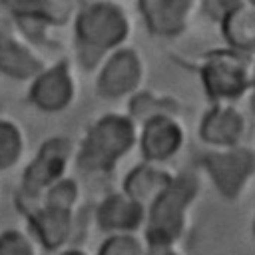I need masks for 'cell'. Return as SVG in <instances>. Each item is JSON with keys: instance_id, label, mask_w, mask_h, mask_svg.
<instances>
[{"instance_id": "cell-1", "label": "cell", "mask_w": 255, "mask_h": 255, "mask_svg": "<svg viewBox=\"0 0 255 255\" xmlns=\"http://www.w3.org/2000/svg\"><path fill=\"white\" fill-rule=\"evenodd\" d=\"M76 36L84 62L94 64L102 52L124 42L128 20L112 2H90L84 4L76 18Z\"/></svg>"}, {"instance_id": "cell-2", "label": "cell", "mask_w": 255, "mask_h": 255, "mask_svg": "<svg viewBox=\"0 0 255 255\" xmlns=\"http://www.w3.org/2000/svg\"><path fill=\"white\" fill-rule=\"evenodd\" d=\"M195 191H197L195 177L177 175L173 177L169 187L149 205L145 237L151 247L167 249V245H171L179 237L183 229L185 207L195 197Z\"/></svg>"}, {"instance_id": "cell-3", "label": "cell", "mask_w": 255, "mask_h": 255, "mask_svg": "<svg viewBox=\"0 0 255 255\" xmlns=\"http://www.w3.org/2000/svg\"><path fill=\"white\" fill-rule=\"evenodd\" d=\"M133 139L135 129L128 118L106 116L88 131L78 163L86 171H106L131 147Z\"/></svg>"}, {"instance_id": "cell-4", "label": "cell", "mask_w": 255, "mask_h": 255, "mask_svg": "<svg viewBox=\"0 0 255 255\" xmlns=\"http://www.w3.org/2000/svg\"><path fill=\"white\" fill-rule=\"evenodd\" d=\"M205 90L213 100H229L241 96L249 86V76L245 64L229 54L217 52L213 54L203 68Z\"/></svg>"}, {"instance_id": "cell-5", "label": "cell", "mask_w": 255, "mask_h": 255, "mask_svg": "<svg viewBox=\"0 0 255 255\" xmlns=\"http://www.w3.org/2000/svg\"><path fill=\"white\" fill-rule=\"evenodd\" d=\"M215 187L225 197H235L249 175L255 171V155L247 149L209 153L203 159Z\"/></svg>"}, {"instance_id": "cell-6", "label": "cell", "mask_w": 255, "mask_h": 255, "mask_svg": "<svg viewBox=\"0 0 255 255\" xmlns=\"http://www.w3.org/2000/svg\"><path fill=\"white\" fill-rule=\"evenodd\" d=\"M70 153V143L68 139H50L42 145L38 151L36 159L26 167L24 171V191L28 195H36L42 189H50L60 181V175L66 167Z\"/></svg>"}, {"instance_id": "cell-7", "label": "cell", "mask_w": 255, "mask_h": 255, "mask_svg": "<svg viewBox=\"0 0 255 255\" xmlns=\"http://www.w3.org/2000/svg\"><path fill=\"white\" fill-rule=\"evenodd\" d=\"M139 58L131 50L116 52L104 66L98 82V92L106 98H120L135 88L139 82Z\"/></svg>"}, {"instance_id": "cell-8", "label": "cell", "mask_w": 255, "mask_h": 255, "mask_svg": "<svg viewBox=\"0 0 255 255\" xmlns=\"http://www.w3.org/2000/svg\"><path fill=\"white\" fill-rule=\"evenodd\" d=\"M72 94H74V86H72L70 72L64 64H58L36 78L30 90V100L40 110L58 112L68 106V102L72 100Z\"/></svg>"}, {"instance_id": "cell-9", "label": "cell", "mask_w": 255, "mask_h": 255, "mask_svg": "<svg viewBox=\"0 0 255 255\" xmlns=\"http://www.w3.org/2000/svg\"><path fill=\"white\" fill-rule=\"evenodd\" d=\"M183 141L179 126L167 116H153L145 122L141 133V153L151 161L171 157Z\"/></svg>"}, {"instance_id": "cell-10", "label": "cell", "mask_w": 255, "mask_h": 255, "mask_svg": "<svg viewBox=\"0 0 255 255\" xmlns=\"http://www.w3.org/2000/svg\"><path fill=\"white\" fill-rule=\"evenodd\" d=\"M139 8L143 12L147 28L153 34L171 36V34H177L183 28L187 10L191 8V2H181V0H145V2H139Z\"/></svg>"}, {"instance_id": "cell-11", "label": "cell", "mask_w": 255, "mask_h": 255, "mask_svg": "<svg viewBox=\"0 0 255 255\" xmlns=\"http://www.w3.org/2000/svg\"><path fill=\"white\" fill-rule=\"evenodd\" d=\"M30 227H32L34 235L40 239V243L46 249H56L70 235L72 215H70L68 209L44 205V207L32 211V215H30Z\"/></svg>"}, {"instance_id": "cell-12", "label": "cell", "mask_w": 255, "mask_h": 255, "mask_svg": "<svg viewBox=\"0 0 255 255\" xmlns=\"http://www.w3.org/2000/svg\"><path fill=\"white\" fill-rule=\"evenodd\" d=\"M98 221L106 231H131L143 221V207L126 193L110 195L98 209Z\"/></svg>"}, {"instance_id": "cell-13", "label": "cell", "mask_w": 255, "mask_h": 255, "mask_svg": "<svg viewBox=\"0 0 255 255\" xmlns=\"http://www.w3.org/2000/svg\"><path fill=\"white\" fill-rule=\"evenodd\" d=\"M173 181V177H169L165 171L153 169L149 165H141L135 167L124 183L126 195L131 197L133 201H137L141 207H145V203H153Z\"/></svg>"}, {"instance_id": "cell-14", "label": "cell", "mask_w": 255, "mask_h": 255, "mask_svg": "<svg viewBox=\"0 0 255 255\" xmlns=\"http://www.w3.org/2000/svg\"><path fill=\"white\" fill-rule=\"evenodd\" d=\"M243 131V120L233 108H213L201 124V137L207 143L215 145H233L237 143Z\"/></svg>"}, {"instance_id": "cell-15", "label": "cell", "mask_w": 255, "mask_h": 255, "mask_svg": "<svg viewBox=\"0 0 255 255\" xmlns=\"http://www.w3.org/2000/svg\"><path fill=\"white\" fill-rule=\"evenodd\" d=\"M223 34L237 50L255 48V2H239L223 18Z\"/></svg>"}, {"instance_id": "cell-16", "label": "cell", "mask_w": 255, "mask_h": 255, "mask_svg": "<svg viewBox=\"0 0 255 255\" xmlns=\"http://www.w3.org/2000/svg\"><path fill=\"white\" fill-rule=\"evenodd\" d=\"M0 72L26 80L40 74V62L20 44H16L10 36H0Z\"/></svg>"}, {"instance_id": "cell-17", "label": "cell", "mask_w": 255, "mask_h": 255, "mask_svg": "<svg viewBox=\"0 0 255 255\" xmlns=\"http://www.w3.org/2000/svg\"><path fill=\"white\" fill-rule=\"evenodd\" d=\"M6 6H10L14 12H18V16L28 20L40 18L50 22H62L70 12L72 2H8Z\"/></svg>"}, {"instance_id": "cell-18", "label": "cell", "mask_w": 255, "mask_h": 255, "mask_svg": "<svg viewBox=\"0 0 255 255\" xmlns=\"http://www.w3.org/2000/svg\"><path fill=\"white\" fill-rule=\"evenodd\" d=\"M22 151V139H20V131L8 124V122H0V171L12 167Z\"/></svg>"}, {"instance_id": "cell-19", "label": "cell", "mask_w": 255, "mask_h": 255, "mask_svg": "<svg viewBox=\"0 0 255 255\" xmlns=\"http://www.w3.org/2000/svg\"><path fill=\"white\" fill-rule=\"evenodd\" d=\"M76 201V185L70 179H60L56 185H52L46 193V203L50 207H60V209H72Z\"/></svg>"}, {"instance_id": "cell-20", "label": "cell", "mask_w": 255, "mask_h": 255, "mask_svg": "<svg viewBox=\"0 0 255 255\" xmlns=\"http://www.w3.org/2000/svg\"><path fill=\"white\" fill-rule=\"evenodd\" d=\"M98 255H141V247L139 243L131 237V235H114L110 237Z\"/></svg>"}, {"instance_id": "cell-21", "label": "cell", "mask_w": 255, "mask_h": 255, "mask_svg": "<svg viewBox=\"0 0 255 255\" xmlns=\"http://www.w3.org/2000/svg\"><path fill=\"white\" fill-rule=\"evenodd\" d=\"M0 255H34V247L18 231L0 233Z\"/></svg>"}, {"instance_id": "cell-22", "label": "cell", "mask_w": 255, "mask_h": 255, "mask_svg": "<svg viewBox=\"0 0 255 255\" xmlns=\"http://www.w3.org/2000/svg\"><path fill=\"white\" fill-rule=\"evenodd\" d=\"M153 255H177V253H173V251H167V249H159L157 253H153Z\"/></svg>"}, {"instance_id": "cell-23", "label": "cell", "mask_w": 255, "mask_h": 255, "mask_svg": "<svg viewBox=\"0 0 255 255\" xmlns=\"http://www.w3.org/2000/svg\"><path fill=\"white\" fill-rule=\"evenodd\" d=\"M62 255H86V253H82V251H68V253H62Z\"/></svg>"}, {"instance_id": "cell-24", "label": "cell", "mask_w": 255, "mask_h": 255, "mask_svg": "<svg viewBox=\"0 0 255 255\" xmlns=\"http://www.w3.org/2000/svg\"><path fill=\"white\" fill-rule=\"evenodd\" d=\"M253 108H255V98H253Z\"/></svg>"}]
</instances>
